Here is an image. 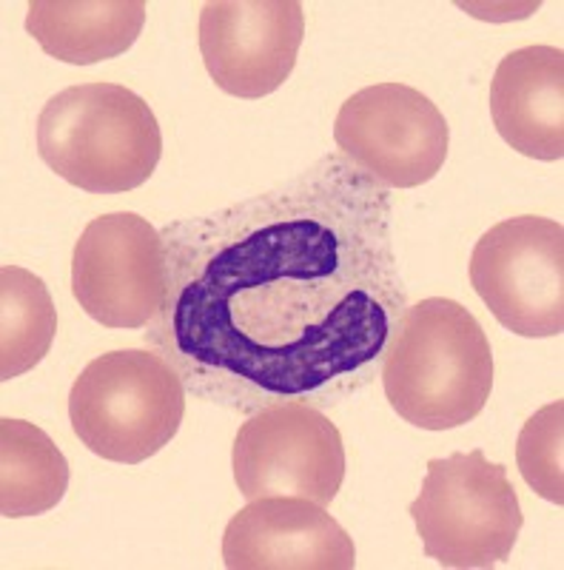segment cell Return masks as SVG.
I'll use <instances>...</instances> for the list:
<instances>
[{
	"mask_svg": "<svg viewBox=\"0 0 564 570\" xmlns=\"http://www.w3.org/2000/svg\"><path fill=\"white\" fill-rule=\"evenodd\" d=\"M388 188L339 151L162 228L166 299L146 343L186 391L237 414L337 405L379 376L408 308Z\"/></svg>",
	"mask_w": 564,
	"mask_h": 570,
	"instance_id": "6da1fadb",
	"label": "cell"
},
{
	"mask_svg": "<svg viewBox=\"0 0 564 570\" xmlns=\"http://www.w3.org/2000/svg\"><path fill=\"white\" fill-rule=\"evenodd\" d=\"M379 376L390 409L405 422L451 431L474 422L491 400V343L456 299H419L396 323Z\"/></svg>",
	"mask_w": 564,
	"mask_h": 570,
	"instance_id": "7a4b0ae2",
	"label": "cell"
},
{
	"mask_svg": "<svg viewBox=\"0 0 564 570\" xmlns=\"http://www.w3.org/2000/svg\"><path fill=\"white\" fill-rule=\"evenodd\" d=\"M38 155L89 195H123L155 175L162 131L151 106L126 86L80 83L40 111Z\"/></svg>",
	"mask_w": 564,
	"mask_h": 570,
	"instance_id": "3957f363",
	"label": "cell"
},
{
	"mask_svg": "<svg viewBox=\"0 0 564 570\" xmlns=\"http://www.w3.org/2000/svg\"><path fill=\"white\" fill-rule=\"evenodd\" d=\"M186 416V385L157 351H109L91 360L69 394L78 440L100 460L140 465L160 454Z\"/></svg>",
	"mask_w": 564,
	"mask_h": 570,
	"instance_id": "277c9868",
	"label": "cell"
},
{
	"mask_svg": "<svg viewBox=\"0 0 564 570\" xmlns=\"http://www.w3.org/2000/svg\"><path fill=\"white\" fill-rule=\"evenodd\" d=\"M408 513L425 553L454 570L496 568L511 559L525 522L507 468L479 448L431 460Z\"/></svg>",
	"mask_w": 564,
	"mask_h": 570,
	"instance_id": "5b68a950",
	"label": "cell"
},
{
	"mask_svg": "<svg viewBox=\"0 0 564 570\" xmlns=\"http://www.w3.org/2000/svg\"><path fill=\"white\" fill-rule=\"evenodd\" d=\"M471 285L487 312L520 337L564 331V228L522 214L487 228L471 254Z\"/></svg>",
	"mask_w": 564,
	"mask_h": 570,
	"instance_id": "8992f818",
	"label": "cell"
},
{
	"mask_svg": "<svg viewBox=\"0 0 564 570\" xmlns=\"http://www.w3.org/2000/svg\"><path fill=\"white\" fill-rule=\"evenodd\" d=\"M337 149L383 188H416L448 160L451 129L439 106L405 83H376L343 104L334 124Z\"/></svg>",
	"mask_w": 564,
	"mask_h": 570,
	"instance_id": "52a82bcc",
	"label": "cell"
},
{
	"mask_svg": "<svg viewBox=\"0 0 564 570\" xmlns=\"http://www.w3.org/2000/svg\"><path fill=\"white\" fill-rule=\"evenodd\" d=\"M234 482L243 499L303 497L328 508L345 480L339 428L323 409L279 402L243 422L231 451Z\"/></svg>",
	"mask_w": 564,
	"mask_h": 570,
	"instance_id": "ba28073f",
	"label": "cell"
},
{
	"mask_svg": "<svg viewBox=\"0 0 564 570\" xmlns=\"http://www.w3.org/2000/svg\"><path fill=\"white\" fill-rule=\"evenodd\" d=\"M72 294L106 328H146L166 299V243L146 217H95L72 254Z\"/></svg>",
	"mask_w": 564,
	"mask_h": 570,
	"instance_id": "9c48e42d",
	"label": "cell"
},
{
	"mask_svg": "<svg viewBox=\"0 0 564 570\" xmlns=\"http://www.w3.org/2000/svg\"><path fill=\"white\" fill-rule=\"evenodd\" d=\"M305 38L297 0H211L200 12V55L226 95L260 100L291 78Z\"/></svg>",
	"mask_w": 564,
	"mask_h": 570,
	"instance_id": "30bf717a",
	"label": "cell"
},
{
	"mask_svg": "<svg viewBox=\"0 0 564 570\" xmlns=\"http://www.w3.org/2000/svg\"><path fill=\"white\" fill-rule=\"evenodd\" d=\"M228 570H350L357 548L323 505L303 497L251 499L222 533Z\"/></svg>",
	"mask_w": 564,
	"mask_h": 570,
	"instance_id": "8fae6325",
	"label": "cell"
},
{
	"mask_svg": "<svg viewBox=\"0 0 564 570\" xmlns=\"http://www.w3.org/2000/svg\"><path fill=\"white\" fill-rule=\"evenodd\" d=\"M491 117L502 140L531 160L564 157V52L525 46L507 58L491 83Z\"/></svg>",
	"mask_w": 564,
	"mask_h": 570,
	"instance_id": "7c38bea8",
	"label": "cell"
},
{
	"mask_svg": "<svg viewBox=\"0 0 564 570\" xmlns=\"http://www.w3.org/2000/svg\"><path fill=\"white\" fill-rule=\"evenodd\" d=\"M144 27V0H34L27 9V32L40 49L72 66L129 52Z\"/></svg>",
	"mask_w": 564,
	"mask_h": 570,
	"instance_id": "4fadbf2b",
	"label": "cell"
},
{
	"mask_svg": "<svg viewBox=\"0 0 564 570\" xmlns=\"http://www.w3.org/2000/svg\"><path fill=\"white\" fill-rule=\"evenodd\" d=\"M69 462L46 431L23 420H0V513L40 517L60 505Z\"/></svg>",
	"mask_w": 564,
	"mask_h": 570,
	"instance_id": "5bb4252c",
	"label": "cell"
},
{
	"mask_svg": "<svg viewBox=\"0 0 564 570\" xmlns=\"http://www.w3.org/2000/svg\"><path fill=\"white\" fill-rule=\"evenodd\" d=\"M58 312L38 274L20 266L0 268V380L27 374L49 354Z\"/></svg>",
	"mask_w": 564,
	"mask_h": 570,
	"instance_id": "9a60e30c",
	"label": "cell"
},
{
	"mask_svg": "<svg viewBox=\"0 0 564 570\" xmlns=\"http://www.w3.org/2000/svg\"><path fill=\"white\" fill-rule=\"evenodd\" d=\"M516 462L522 480L533 493L564 505V402L538 409L522 428L516 442Z\"/></svg>",
	"mask_w": 564,
	"mask_h": 570,
	"instance_id": "2e32d148",
	"label": "cell"
}]
</instances>
